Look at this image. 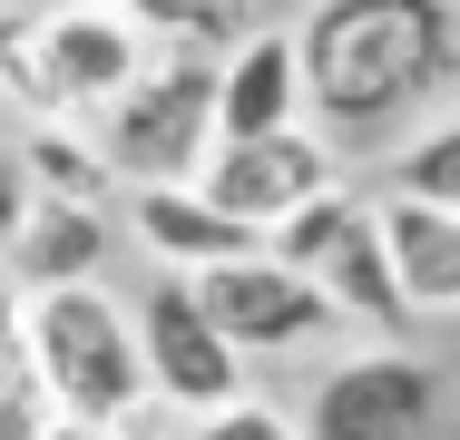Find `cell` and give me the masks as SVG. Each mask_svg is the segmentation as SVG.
Masks as SVG:
<instances>
[{
    "label": "cell",
    "mask_w": 460,
    "mask_h": 440,
    "mask_svg": "<svg viewBox=\"0 0 460 440\" xmlns=\"http://www.w3.org/2000/svg\"><path fill=\"white\" fill-rule=\"evenodd\" d=\"M382 196H411V206L460 216V118H431V128L382 167Z\"/></svg>",
    "instance_id": "obj_15"
},
{
    "label": "cell",
    "mask_w": 460,
    "mask_h": 440,
    "mask_svg": "<svg viewBox=\"0 0 460 440\" xmlns=\"http://www.w3.org/2000/svg\"><path fill=\"white\" fill-rule=\"evenodd\" d=\"M304 128V88H294V30H245L235 49H216V147Z\"/></svg>",
    "instance_id": "obj_11"
},
{
    "label": "cell",
    "mask_w": 460,
    "mask_h": 440,
    "mask_svg": "<svg viewBox=\"0 0 460 440\" xmlns=\"http://www.w3.org/2000/svg\"><path fill=\"white\" fill-rule=\"evenodd\" d=\"M20 216H30V186H20V157L0 147V245L20 235Z\"/></svg>",
    "instance_id": "obj_19"
},
{
    "label": "cell",
    "mask_w": 460,
    "mask_h": 440,
    "mask_svg": "<svg viewBox=\"0 0 460 440\" xmlns=\"http://www.w3.org/2000/svg\"><path fill=\"white\" fill-rule=\"evenodd\" d=\"M147 30L128 10L98 0H49V10H10L0 20V98H20L30 118H69L89 128L118 88L147 69Z\"/></svg>",
    "instance_id": "obj_3"
},
{
    "label": "cell",
    "mask_w": 460,
    "mask_h": 440,
    "mask_svg": "<svg viewBox=\"0 0 460 440\" xmlns=\"http://www.w3.org/2000/svg\"><path fill=\"white\" fill-rule=\"evenodd\" d=\"M49 431H59V411H49L30 352H20V333H0V440H49Z\"/></svg>",
    "instance_id": "obj_17"
},
{
    "label": "cell",
    "mask_w": 460,
    "mask_h": 440,
    "mask_svg": "<svg viewBox=\"0 0 460 440\" xmlns=\"http://www.w3.org/2000/svg\"><path fill=\"white\" fill-rule=\"evenodd\" d=\"M323 186H343V167H333V147L314 128H275V137H245V147H206V167H196V196L216 216H235L245 235H275L284 216L314 206Z\"/></svg>",
    "instance_id": "obj_8"
},
{
    "label": "cell",
    "mask_w": 460,
    "mask_h": 440,
    "mask_svg": "<svg viewBox=\"0 0 460 440\" xmlns=\"http://www.w3.org/2000/svg\"><path fill=\"white\" fill-rule=\"evenodd\" d=\"M128 333H137V372H147V392H157L167 411L206 421V411L245 401V362L216 343V323L196 313L186 274H157V284H147V304L128 313Z\"/></svg>",
    "instance_id": "obj_7"
},
{
    "label": "cell",
    "mask_w": 460,
    "mask_h": 440,
    "mask_svg": "<svg viewBox=\"0 0 460 440\" xmlns=\"http://www.w3.org/2000/svg\"><path fill=\"white\" fill-rule=\"evenodd\" d=\"M10 157H20V186L49 196V206H108V196H118L98 137H89V128H69V118H30V137H20Z\"/></svg>",
    "instance_id": "obj_14"
},
{
    "label": "cell",
    "mask_w": 460,
    "mask_h": 440,
    "mask_svg": "<svg viewBox=\"0 0 460 440\" xmlns=\"http://www.w3.org/2000/svg\"><path fill=\"white\" fill-rule=\"evenodd\" d=\"M372 206V245H382V274L402 294V313H451L460 304V216L441 206H411V196H363Z\"/></svg>",
    "instance_id": "obj_10"
},
{
    "label": "cell",
    "mask_w": 460,
    "mask_h": 440,
    "mask_svg": "<svg viewBox=\"0 0 460 440\" xmlns=\"http://www.w3.org/2000/svg\"><path fill=\"white\" fill-rule=\"evenodd\" d=\"M186 440H304L294 421H284L275 401H226V411H206Z\"/></svg>",
    "instance_id": "obj_18"
},
{
    "label": "cell",
    "mask_w": 460,
    "mask_h": 440,
    "mask_svg": "<svg viewBox=\"0 0 460 440\" xmlns=\"http://www.w3.org/2000/svg\"><path fill=\"white\" fill-rule=\"evenodd\" d=\"M186 294H196V313L216 323V343L235 352V362H255V352H304L333 333V304L294 274V264H275L265 245L235 264H206V274H186Z\"/></svg>",
    "instance_id": "obj_6"
},
{
    "label": "cell",
    "mask_w": 460,
    "mask_h": 440,
    "mask_svg": "<svg viewBox=\"0 0 460 440\" xmlns=\"http://www.w3.org/2000/svg\"><path fill=\"white\" fill-rule=\"evenodd\" d=\"M10 10H20V0H0V20H10Z\"/></svg>",
    "instance_id": "obj_22"
},
{
    "label": "cell",
    "mask_w": 460,
    "mask_h": 440,
    "mask_svg": "<svg viewBox=\"0 0 460 440\" xmlns=\"http://www.w3.org/2000/svg\"><path fill=\"white\" fill-rule=\"evenodd\" d=\"M265 255L294 264V274L333 304V323H382V333L411 323L402 294H392V274H382V245H372V206L353 186H323L314 206H294L275 235H265Z\"/></svg>",
    "instance_id": "obj_5"
},
{
    "label": "cell",
    "mask_w": 460,
    "mask_h": 440,
    "mask_svg": "<svg viewBox=\"0 0 460 440\" xmlns=\"http://www.w3.org/2000/svg\"><path fill=\"white\" fill-rule=\"evenodd\" d=\"M294 88L314 137H392L460 88V10L451 0H314L294 30Z\"/></svg>",
    "instance_id": "obj_1"
},
{
    "label": "cell",
    "mask_w": 460,
    "mask_h": 440,
    "mask_svg": "<svg viewBox=\"0 0 460 440\" xmlns=\"http://www.w3.org/2000/svg\"><path fill=\"white\" fill-rule=\"evenodd\" d=\"M10 313H20V294H10V274H0V333H10Z\"/></svg>",
    "instance_id": "obj_20"
},
{
    "label": "cell",
    "mask_w": 460,
    "mask_h": 440,
    "mask_svg": "<svg viewBox=\"0 0 460 440\" xmlns=\"http://www.w3.org/2000/svg\"><path fill=\"white\" fill-rule=\"evenodd\" d=\"M441 431V372L421 352H353L314 392V440H431Z\"/></svg>",
    "instance_id": "obj_9"
},
{
    "label": "cell",
    "mask_w": 460,
    "mask_h": 440,
    "mask_svg": "<svg viewBox=\"0 0 460 440\" xmlns=\"http://www.w3.org/2000/svg\"><path fill=\"white\" fill-rule=\"evenodd\" d=\"M98 264H108V206H49V196H30L20 235L0 245V274H10V294L98 284Z\"/></svg>",
    "instance_id": "obj_13"
},
{
    "label": "cell",
    "mask_w": 460,
    "mask_h": 440,
    "mask_svg": "<svg viewBox=\"0 0 460 440\" xmlns=\"http://www.w3.org/2000/svg\"><path fill=\"white\" fill-rule=\"evenodd\" d=\"M108 440H137V431H108Z\"/></svg>",
    "instance_id": "obj_23"
},
{
    "label": "cell",
    "mask_w": 460,
    "mask_h": 440,
    "mask_svg": "<svg viewBox=\"0 0 460 440\" xmlns=\"http://www.w3.org/2000/svg\"><path fill=\"white\" fill-rule=\"evenodd\" d=\"M118 186H196L216 147V49H147V69L89 118Z\"/></svg>",
    "instance_id": "obj_4"
},
{
    "label": "cell",
    "mask_w": 460,
    "mask_h": 440,
    "mask_svg": "<svg viewBox=\"0 0 460 440\" xmlns=\"http://www.w3.org/2000/svg\"><path fill=\"white\" fill-rule=\"evenodd\" d=\"M10 333L30 352L49 411L69 431H128L147 411V372H137V333H128V304L108 284H49V294H20Z\"/></svg>",
    "instance_id": "obj_2"
},
{
    "label": "cell",
    "mask_w": 460,
    "mask_h": 440,
    "mask_svg": "<svg viewBox=\"0 0 460 440\" xmlns=\"http://www.w3.org/2000/svg\"><path fill=\"white\" fill-rule=\"evenodd\" d=\"M49 440H108V431H69V421H59V431H49Z\"/></svg>",
    "instance_id": "obj_21"
},
{
    "label": "cell",
    "mask_w": 460,
    "mask_h": 440,
    "mask_svg": "<svg viewBox=\"0 0 460 440\" xmlns=\"http://www.w3.org/2000/svg\"><path fill=\"white\" fill-rule=\"evenodd\" d=\"M98 10H118V0H98Z\"/></svg>",
    "instance_id": "obj_24"
},
{
    "label": "cell",
    "mask_w": 460,
    "mask_h": 440,
    "mask_svg": "<svg viewBox=\"0 0 460 440\" xmlns=\"http://www.w3.org/2000/svg\"><path fill=\"white\" fill-rule=\"evenodd\" d=\"M157 49H226L235 40V20H245V0H118Z\"/></svg>",
    "instance_id": "obj_16"
},
{
    "label": "cell",
    "mask_w": 460,
    "mask_h": 440,
    "mask_svg": "<svg viewBox=\"0 0 460 440\" xmlns=\"http://www.w3.org/2000/svg\"><path fill=\"white\" fill-rule=\"evenodd\" d=\"M128 235L167 264V274H206V264H235V255L265 245V235H245L235 216H216L196 186H128Z\"/></svg>",
    "instance_id": "obj_12"
}]
</instances>
